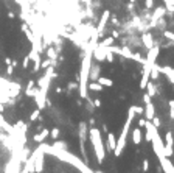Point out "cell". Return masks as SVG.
<instances>
[{
    "label": "cell",
    "instance_id": "cell-39",
    "mask_svg": "<svg viewBox=\"0 0 174 173\" xmlns=\"http://www.w3.org/2000/svg\"><path fill=\"white\" fill-rule=\"evenodd\" d=\"M8 17H10V19H14L16 16H14V13H13V11H10V13H8Z\"/></svg>",
    "mask_w": 174,
    "mask_h": 173
},
{
    "label": "cell",
    "instance_id": "cell-23",
    "mask_svg": "<svg viewBox=\"0 0 174 173\" xmlns=\"http://www.w3.org/2000/svg\"><path fill=\"white\" fill-rule=\"evenodd\" d=\"M59 134H61L59 128H51V130H50V136H51V139H53V140H54V139H58V137H59Z\"/></svg>",
    "mask_w": 174,
    "mask_h": 173
},
{
    "label": "cell",
    "instance_id": "cell-36",
    "mask_svg": "<svg viewBox=\"0 0 174 173\" xmlns=\"http://www.w3.org/2000/svg\"><path fill=\"white\" fill-rule=\"evenodd\" d=\"M169 119L174 120V108H169Z\"/></svg>",
    "mask_w": 174,
    "mask_h": 173
},
{
    "label": "cell",
    "instance_id": "cell-43",
    "mask_svg": "<svg viewBox=\"0 0 174 173\" xmlns=\"http://www.w3.org/2000/svg\"><path fill=\"white\" fill-rule=\"evenodd\" d=\"M129 2H131V3H134V2H137V0H129Z\"/></svg>",
    "mask_w": 174,
    "mask_h": 173
},
{
    "label": "cell",
    "instance_id": "cell-26",
    "mask_svg": "<svg viewBox=\"0 0 174 173\" xmlns=\"http://www.w3.org/2000/svg\"><path fill=\"white\" fill-rule=\"evenodd\" d=\"M163 36H165L166 39H169V41H172V42H174V33H172V31L165 30V31H163Z\"/></svg>",
    "mask_w": 174,
    "mask_h": 173
},
{
    "label": "cell",
    "instance_id": "cell-37",
    "mask_svg": "<svg viewBox=\"0 0 174 173\" xmlns=\"http://www.w3.org/2000/svg\"><path fill=\"white\" fill-rule=\"evenodd\" d=\"M11 62H13V59H11L10 56H8V58H5V64H6V66H10Z\"/></svg>",
    "mask_w": 174,
    "mask_h": 173
},
{
    "label": "cell",
    "instance_id": "cell-21",
    "mask_svg": "<svg viewBox=\"0 0 174 173\" xmlns=\"http://www.w3.org/2000/svg\"><path fill=\"white\" fill-rule=\"evenodd\" d=\"M38 119H41V109H39V108L34 109V111L31 112V115H30V120H31V122L38 120Z\"/></svg>",
    "mask_w": 174,
    "mask_h": 173
},
{
    "label": "cell",
    "instance_id": "cell-24",
    "mask_svg": "<svg viewBox=\"0 0 174 173\" xmlns=\"http://www.w3.org/2000/svg\"><path fill=\"white\" fill-rule=\"evenodd\" d=\"M132 61H137L140 64H145V59L140 56V53H132Z\"/></svg>",
    "mask_w": 174,
    "mask_h": 173
},
{
    "label": "cell",
    "instance_id": "cell-34",
    "mask_svg": "<svg viewBox=\"0 0 174 173\" xmlns=\"http://www.w3.org/2000/svg\"><path fill=\"white\" fill-rule=\"evenodd\" d=\"M101 105H103V103H101V100H99V98H95V100H93V106H95V108H101Z\"/></svg>",
    "mask_w": 174,
    "mask_h": 173
},
{
    "label": "cell",
    "instance_id": "cell-2",
    "mask_svg": "<svg viewBox=\"0 0 174 173\" xmlns=\"http://www.w3.org/2000/svg\"><path fill=\"white\" fill-rule=\"evenodd\" d=\"M89 139L92 142V147H93L95 156H96V162L103 164L104 158H106V147H104V142L101 137V131L98 128H95V126H92V128L89 130Z\"/></svg>",
    "mask_w": 174,
    "mask_h": 173
},
{
    "label": "cell",
    "instance_id": "cell-10",
    "mask_svg": "<svg viewBox=\"0 0 174 173\" xmlns=\"http://www.w3.org/2000/svg\"><path fill=\"white\" fill-rule=\"evenodd\" d=\"M142 41H143V45H145V49L146 50H149V49H152L154 47V38H152V34L151 33H145L143 36H142Z\"/></svg>",
    "mask_w": 174,
    "mask_h": 173
},
{
    "label": "cell",
    "instance_id": "cell-31",
    "mask_svg": "<svg viewBox=\"0 0 174 173\" xmlns=\"http://www.w3.org/2000/svg\"><path fill=\"white\" fill-rule=\"evenodd\" d=\"M30 56H25V59H23V62H22V67L23 69H28V64H30Z\"/></svg>",
    "mask_w": 174,
    "mask_h": 173
},
{
    "label": "cell",
    "instance_id": "cell-40",
    "mask_svg": "<svg viewBox=\"0 0 174 173\" xmlns=\"http://www.w3.org/2000/svg\"><path fill=\"white\" fill-rule=\"evenodd\" d=\"M112 36L117 39V38H118V31H115V30H114V31H112Z\"/></svg>",
    "mask_w": 174,
    "mask_h": 173
},
{
    "label": "cell",
    "instance_id": "cell-14",
    "mask_svg": "<svg viewBox=\"0 0 174 173\" xmlns=\"http://www.w3.org/2000/svg\"><path fill=\"white\" fill-rule=\"evenodd\" d=\"M86 133H87V123L81 122L79 123V142H86Z\"/></svg>",
    "mask_w": 174,
    "mask_h": 173
},
{
    "label": "cell",
    "instance_id": "cell-20",
    "mask_svg": "<svg viewBox=\"0 0 174 173\" xmlns=\"http://www.w3.org/2000/svg\"><path fill=\"white\" fill-rule=\"evenodd\" d=\"M114 42H115V38L111 36V38H106L104 41L99 42V45H103V47H111V45H114Z\"/></svg>",
    "mask_w": 174,
    "mask_h": 173
},
{
    "label": "cell",
    "instance_id": "cell-28",
    "mask_svg": "<svg viewBox=\"0 0 174 173\" xmlns=\"http://www.w3.org/2000/svg\"><path fill=\"white\" fill-rule=\"evenodd\" d=\"M114 59H115V56H114V52H111V50H109V52H107V55H106V61H107V62H114Z\"/></svg>",
    "mask_w": 174,
    "mask_h": 173
},
{
    "label": "cell",
    "instance_id": "cell-9",
    "mask_svg": "<svg viewBox=\"0 0 174 173\" xmlns=\"http://www.w3.org/2000/svg\"><path fill=\"white\" fill-rule=\"evenodd\" d=\"M48 136H50V130L42 128V131H41V133H36V134L33 136V140H34L36 143H41V142H44L45 139H47Z\"/></svg>",
    "mask_w": 174,
    "mask_h": 173
},
{
    "label": "cell",
    "instance_id": "cell-4",
    "mask_svg": "<svg viewBox=\"0 0 174 173\" xmlns=\"http://www.w3.org/2000/svg\"><path fill=\"white\" fill-rule=\"evenodd\" d=\"M151 143H152V150H154V153H155V156H157V159L162 158V156H165V142L162 140V137L159 136V133L154 136V139L151 140Z\"/></svg>",
    "mask_w": 174,
    "mask_h": 173
},
{
    "label": "cell",
    "instance_id": "cell-5",
    "mask_svg": "<svg viewBox=\"0 0 174 173\" xmlns=\"http://www.w3.org/2000/svg\"><path fill=\"white\" fill-rule=\"evenodd\" d=\"M47 90H48V87H39V90L34 95V102L41 111L47 106Z\"/></svg>",
    "mask_w": 174,
    "mask_h": 173
},
{
    "label": "cell",
    "instance_id": "cell-19",
    "mask_svg": "<svg viewBox=\"0 0 174 173\" xmlns=\"http://www.w3.org/2000/svg\"><path fill=\"white\" fill-rule=\"evenodd\" d=\"M165 3V10L168 13H174V0H163Z\"/></svg>",
    "mask_w": 174,
    "mask_h": 173
},
{
    "label": "cell",
    "instance_id": "cell-6",
    "mask_svg": "<svg viewBox=\"0 0 174 173\" xmlns=\"http://www.w3.org/2000/svg\"><path fill=\"white\" fill-rule=\"evenodd\" d=\"M109 17H111V11H109V10H104L103 14H101V17H99L98 27H96L98 34H103V31H104V28H106V25H107V22H109Z\"/></svg>",
    "mask_w": 174,
    "mask_h": 173
},
{
    "label": "cell",
    "instance_id": "cell-15",
    "mask_svg": "<svg viewBox=\"0 0 174 173\" xmlns=\"http://www.w3.org/2000/svg\"><path fill=\"white\" fill-rule=\"evenodd\" d=\"M96 81H98L99 84H103L104 87H112L114 86V81L111 78H107V77H98Z\"/></svg>",
    "mask_w": 174,
    "mask_h": 173
},
{
    "label": "cell",
    "instance_id": "cell-11",
    "mask_svg": "<svg viewBox=\"0 0 174 173\" xmlns=\"http://www.w3.org/2000/svg\"><path fill=\"white\" fill-rule=\"evenodd\" d=\"M107 151H114L115 150V147H117V137H115V134L114 133H109L107 131Z\"/></svg>",
    "mask_w": 174,
    "mask_h": 173
},
{
    "label": "cell",
    "instance_id": "cell-42",
    "mask_svg": "<svg viewBox=\"0 0 174 173\" xmlns=\"http://www.w3.org/2000/svg\"><path fill=\"white\" fill-rule=\"evenodd\" d=\"M81 2H84V3H89V2H90V0H81Z\"/></svg>",
    "mask_w": 174,
    "mask_h": 173
},
{
    "label": "cell",
    "instance_id": "cell-33",
    "mask_svg": "<svg viewBox=\"0 0 174 173\" xmlns=\"http://www.w3.org/2000/svg\"><path fill=\"white\" fill-rule=\"evenodd\" d=\"M13 72H14V66H13V64L6 66V74H8V75H13Z\"/></svg>",
    "mask_w": 174,
    "mask_h": 173
},
{
    "label": "cell",
    "instance_id": "cell-8",
    "mask_svg": "<svg viewBox=\"0 0 174 173\" xmlns=\"http://www.w3.org/2000/svg\"><path fill=\"white\" fill-rule=\"evenodd\" d=\"M154 115H155V108L152 105V100H151V102L145 103V114H143V117L146 120H151Z\"/></svg>",
    "mask_w": 174,
    "mask_h": 173
},
{
    "label": "cell",
    "instance_id": "cell-27",
    "mask_svg": "<svg viewBox=\"0 0 174 173\" xmlns=\"http://www.w3.org/2000/svg\"><path fill=\"white\" fill-rule=\"evenodd\" d=\"M47 56H48V58H51V59L56 58V52H54V49H53V47L47 49Z\"/></svg>",
    "mask_w": 174,
    "mask_h": 173
},
{
    "label": "cell",
    "instance_id": "cell-17",
    "mask_svg": "<svg viewBox=\"0 0 174 173\" xmlns=\"http://www.w3.org/2000/svg\"><path fill=\"white\" fill-rule=\"evenodd\" d=\"M145 90H146V94L151 95V98H152L155 94H157V92H155V84L152 83V81H149V83L146 84V89H145Z\"/></svg>",
    "mask_w": 174,
    "mask_h": 173
},
{
    "label": "cell",
    "instance_id": "cell-3",
    "mask_svg": "<svg viewBox=\"0 0 174 173\" xmlns=\"http://www.w3.org/2000/svg\"><path fill=\"white\" fill-rule=\"evenodd\" d=\"M134 117H135V112H134V109L129 108V111H127V119L124 122V126H123V130L120 133V137L117 139V147L114 150V156H121V153L126 147V140H127V134H129V130H131V125H132V120H134Z\"/></svg>",
    "mask_w": 174,
    "mask_h": 173
},
{
    "label": "cell",
    "instance_id": "cell-44",
    "mask_svg": "<svg viewBox=\"0 0 174 173\" xmlns=\"http://www.w3.org/2000/svg\"><path fill=\"white\" fill-rule=\"evenodd\" d=\"M172 89H174V83H172Z\"/></svg>",
    "mask_w": 174,
    "mask_h": 173
},
{
    "label": "cell",
    "instance_id": "cell-16",
    "mask_svg": "<svg viewBox=\"0 0 174 173\" xmlns=\"http://www.w3.org/2000/svg\"><path fill=\"white\" fill-rule=\"evenodd\" d=\"M103 87H104V86L99 84L96 80H93L92 83H89V89H90V90H95V92H103Z\"/></svg>",
    "mask_w": 174,
    "mask_h": 173
},
{
    "label": "cell",
    "instance_id": "cell-30",
    "mask_svg": "<svg viewBox=\"0 0 174 173\" xmlns=\"http://www.w3.org/2000/svg\"><path fill=\"white\" fill-rule=\"evenodd\" d=\"M151 122H152V123H154L155 126H157V128H159V126H160V123H162V122H160V119H159L157 115H154L152 119H151Z\"/></svg>",
    "mask_w": 174,
    "mask_h": 173
},
{
    "label": "cell",
    "instance_id": "cell-22",
    "mask_svg": "<svg viewBox=\"0 0 174 173\" xmlns=\"http://www.w3.org/2000/svg\"><path fill=\"white\" fill-rule=\"evenodd\" d=\"M53 147H54V148H59V150H62V148H67V143H66V142H61V140H56V139H54V142H53Z\"/></svg>",
    "mask_w": 174,
    "mask_h": 173
},
{
    "label": "cell",
    "instance_id": "cell-29",
    "mask_svg": "<svg viewBox=\"0 0 174 173\" xmlns=\"http://www.w3.org/2000/svg\"><path fill=\"white\" fill-rule=\"evenodd\" d=\"M145 8L146 10H152L154 8V0H145Z\"/></svg>",
    "mask_w": 174,
    "mask_h": 173
},
{
    "label": "cell",
    "instance_id": "cell-38",
    "mask_svg": "<svg viewBox=\"0 0 174 173\" xmlns=\"http://www.w3.org/2000/svg\"><path fill=\"white\" fill-rule=\"evenodd\" d=\"M0 112H5V103L0 102Z\"/></svg>",
    "mask_w": 174,
    "mask_h": 173
},
{
    "label": "cell",
    "instance_id": "cell-18",
    "mask_svg": "<svg viewBox=\"0 0 174 173\" xmlns=\"http://www.w3.org/2000/svg\"><path fill=\"white\" fill-rule=\"evenodd\" d=\"M159 75H160V69H159L157 64H154L152 69H151V75H149V77H151V80H157Z\"/></svg>",
    "mask_w": 174,
    "mask_h": 173
},
{
    "label": "cell",
    "instance_id": "cell-7",
    "mask_svg": "<svg viewBox=\"0 0 174 173\" xmlns=\"http://www.w3.org/2000/svg\"><path fill=\"white\" fill-rule=\"evenodd\" d=\"M159 162H160L162 170H163L165 173H174V164L169 161L168 156H162V158H159Z\"/></svg>",
    "mask_w": 174,
    "mask_h": 173
},
{
    "label": "cell",
    "instance_id": "cell-41",
    "mask_svg": "<svg viewBox=\"0 0 174 173\" xmlns=\"http://www.w3.org/2000/svg\"><path fill=\"white\" fill-rule=\"evenodd\" d=\"M168 105H169V108H174V100H169Z\"/></svg>",
    "mask_w": 174,
    "mask_h": 173
},
{
    "label": "cell",
    "instance_id": "cell-1",
    "mask_svg": "<svg viewBox=\"0 0 174 173\" xmlns=\"http://www.w3.org/2000/svg\"><path fill=\"white\" fill-rule=\"evenodd\" d=\"M42 147H44L45 154H50V156H53V158H58L59 161L67 162V164H70V165H73V167H76L78 170L84 171V173H90V171H93L92 168H90V167L87 165L86 162H82V161L76 156V154L70 153L67 148H62V150L54 148L53 145H48L47 142H42Z\"/></svg>",
    "mask_w": 174,
    "mask_h": 173
},
{
    "label": "cell",
    "instance_id": "cell-25",
    "mask_svg": "<svg viewBox=\"0 0 174 173\" xmlns=\"http://www.w3.org/2000/svg\"><path fill=\"white\" fill-rule=\"evenodd\" d=\"M131 108L134 109V112H135V114H140V115L145 114V108H142V106H135V105H132Z\"/></svg>",
    "mask_w": 174,
    "mask_h": 173
},
{
    "label": "cell",
    "instance_id": "cell-12",
    "mask_svg": "<svg viewBox=\"0 0 174 173\" xmlns=\"http://www.w3.org/2000/svg\"><path fill=\"white\" fill-rule=\"evenodd\" d=\"M142 139H143L142 130H140V126H137V128L132 130V142H134L135 145H140V143H142Z\"/></svg>",
    "mask_w": 174,
    "mask_h": 173
},
{
    "label": "cell",
    "instance_id": "cell-35",
    "mask_svg": "<svg viewBox=\"0 0 174 173\" xmlns=\"http://www.w3.org/2000/svg\"><path fill=\"white\" fill-rule=\"evenodd\" d=\"M145 125H146V119L143 117V119L139 120V126H140V128H145Z\"/></svg>",
    "mask_w": 174,
    "mask_h": 173
},
{
    "label": "cell",
    "instance_id": "cell-13",
    "mask_svg": "<svg viewBox=\"0 0 174 173\" xmlns=\"http://www.w3.org/2000/svg\"><path fill=\"white\" fill-rule=\"evenodd\" d=\"M163 14H165V8H162V6L155 8V11H154V14H152V27L155 25V22H157Z\"/></svg>",
    "mask_w": 174,
    "mask_h": 173
},
{
    "label": "cell",
    "instance_id": "cell-32",
    "mask_svg": "<svg viewBox=\"0 0 174 173\" xmlns=\"http://www.w3.org/2000/svg\"><path fill=\"white\" fill-rule=\"evenodd\" d=\"M142 168H143V171H148V170H149V161H148V159L143 161V167H142Z\"/></svg>",
    "mask_w": 174,
    "mask_h": 173
}]
</instances>
